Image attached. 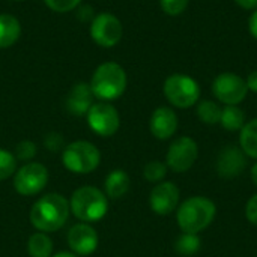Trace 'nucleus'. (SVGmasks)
I'll return each mask as SVG.
<instances>
[{"label": "nucleus", "instance_id": "obj_1", "mask_svg": "<svg viewBox=\"0 0 257 257\" xmlns=\"http://www.w3.org/2000/svg\"><path fill=\"white\" fill-rule=\"evenodd\" d=\"M69 202L56 193H50L38 199L30 211V221L39 232L50 233L65 226L69 218Z\"/></svg>", "mask_w": 257, "mask_h": 257}, {"label": "nucleus", "instance_id": "obj_2", "mask_svg": "<svg viewBox=\"0 0 257 257\" xmlns=\"http://www.w3.org/2000/svg\"><path fill=\"white\" fill-rule=\"evenodd\" d=\"M217 214L215 203L203 196H193L181 203L176 212L178 226L184 233H200L208 229Z\"/></svg>", "mask_w": 257, "mask_h": 257}, {"label": "nucleus", "instance_id": "obj_3", "mask_svg": "<svg viewBox=\"0 0 257 257\" xmlns=\"http://www.w3.org/2000/svg\"><path fill=\"white\" fill-rule=\"evenodd\" d=\"M93 96L102 101H113L123 95L126 89V72L116 62L99 65L90 80Z\"/></svg>", "mask_w": 257, "mask_h": 257}, {"label": "nucleus", "instance_id": "obj_4", "mask_svg": "<svg viewBox=\"0 0 257 257\" xmlns=\"http://www.w3.org/2000/svg\"><path fill=\"white\" fill-rule=\"evenodd\" d=\"M71 212L83 223H96L102 220L108 211V199L105 193L96 187H81L74 191L69 202Z\"/></svg>", "mask_w": 257, "mask_h": 257}, {"label": "nucleus", "instance_id": "obj_5", "mask_svg": "<svg viewBox=\"0 0 257 257\" xmlns=\"http://www.w3.org/2000/svg\"><path fill=\"white\" fill-rule=\"evenodd\" d=\"M63 166L77 175H87L93 172L101 163V154L90 142L78 140L68 145L62 154Z\"/></svg>", "mask_w": 257, "mask_h": 257}, {"label": "nucleus", "instance_id": "obj_6", "mask_svg": "<svg viewBox=\"0 0 257 257\" xmlns=\"http://www.w3.org/2000/svg\"><path fill=\"white\" fill-rule=\"evenodd\" d=\"M164 95L167 101L178 108H190L199 102L200 86L185 74H173L164 81Z\"/></svg>", "mask_w": 257, "mask_h": 257}, {"label": "nucleus", "instance_id": "obj_7", "mask_svg": "<svg viewBox=\"0 0 257 257\" xmlns=\"http://www.w3.org/2000/svg\"><path fill=\"white\" fill-rule=\"evenodd\" d=\"M248 87L242 77L233 72H223L212 83V93L226 105H238L247 96Z\"/></svg>", "mask_w": 257, "mask_h": 257}, {"label": "nucleus", "instance_id": "obj_8", "mask_svg": "<svg viewBox=\"0 0 257 257\" xmlns=\"http://www.w3.org/2000/svg\"><path fill=\"white\" fill-rule=\"evenodd\" d=\"M197 157H199V146L196 140L191 137L182 136L172 142L167 151L166 164L170 170L176 173H184L194 166V163L197 161Z\"/></svg>", "mask_w": 257, "mask_h": 257}, {"label": "nucleus", "instance_id": "obj_9", "mask_svg": "<svg viewBox=\"0 0 257 257\" xmlns=\"http://www.w3.org/2000/svg\"><path fill=\"white\" fill-rule=\"evenodd\" d=\"M48 184V170L41 163H27L14 175V188L21 196H35Z\"/></svg>", "mask_w": 257, "mask_h": 257}, {"label": "nucleus", "instance_id": "obj_10", "mask_svg": "<svg viewBox=\"0 0 257 257\" xmlns=\"http://www.w3.org/2000/svg\"><path fill=\"white\" fill-rule=\"evenodd\" d=\"M123 27L117 17L108 12L96 15L90 26V36L95 44L104 48L114 47L122 39Z\"/></svg>", "mask_w": 257, "mask_h": 257}, {"label": "nucleus", "instance_id": "obj_11", "mask_svg": "<svg viewBox=\"0 0 257 257\" xmlns=\"http://www.w3.org/2000/svg\"><path fill=\"white\" fill-rule=\"evenodd\" d=\"M87 123L95 134L101 137H111L120 126V117L111 104L96 102L87 111Z\"/></svg>", "mask_w": 257, "mask_h": 257}, {"label": "nucleus", "instance_id": "obj_12", "mask_svg": "<svg viewBox=\"0 0 257 257\" xmlns=\"http://www.w3.org/2000/svg\"><path fill=\"white\" fill-rule=\"evenodd\" d=\"M179 188L173 182H160L155 185L149 196L151 209L158 215H169L178 209L179 203Z\"/></svg>", "mask_w": 257, "mask_h": 257}, {"label": "nucleus", "instance_id": "obj_13", "mask_svg": "<svg viewBox=\"0 0 257 257\" xmlns=\"http://www.w3.org/2000/svg\"><path fill=\"white\" fill-rule=\"evenodd\" d=\"M247 167V155L238 146H226L217 158V172L220 178L233 179L244 173Z\"/></svg>", "mask_w": 257, "mask_h": 257}, {"label": "nucleus", "instance_id": "obj_14", "mask_svg": "<svg viewBox=\"0 0 257 257\" xmlns=\"http://www.w3.org/2000/svg\"><path fill=\"white\" fill-rule=\"evenodd\" d=\"M98 233L87 223H78L68 232V245L77 256H89L98 248Z\"/></svg>", "mask_w": 257, "mask_h": 257}, {"label": "nucleus", "instance_id": "obj_15", "mask_svg": "<svg viewBox=\"0 0 257 257\" xmlns=\"http://www.w3.org/2000/svg\"><path fill=\"white\" fill-rule=\"evenodd\" d=\"M151 133L158 140H169L178 130V116L170 107H158L149 120Z\"/></svg>", "mask_w": 257, "mask_h": 257}, {"label": "nucleus", "instance_id": "obj_16", "mask_svg": "<svg viewBox=\"0 0 257 257\" xmlns=\"http://www.w3.org/2000/svg\"><path fill=\"white\" fill-rule=\"evenodd\" d=\"M93 92L90 89V84L86 83H77L68 98H66V110L74 116H83L87 114L89 108L93 105Z\"/></svg>", "mask_w": 257, "mask_h": 257}, {"label": "nucleus", "instance_id": "obj_17", "mask_svg": "<svg viewBox=\"0 0 257 257\" xmlns=\"http://www.w3.org/2000/svg\"><path fill=\"white\" fill-rule=\"evenodd\" d=\"M130 176L125 170H120V169H116L113 170L107 178H105V184H104V188H105V196L110 197V199H122L128 190H130Z\"/></svg>", "mask_w": 257, "mask_h": 257}, {"label": "nucleus", "instance_id": "obj_18", "mask_svg": "<svg viewBox=\"0 0 257 257\" xmlns=\"http://www.w3.org/2000/svg\"><path fill=\"white\" fill-rule=\"evenodd\" d=\"M21 35V24L20 21L9 15L0 14V50L12 47Z\"/></svg>", "mask_w": 257, "mask_h": 257}, {"label": "nucleus", "instance_id": "obj_19", "mask_svg": "<svg viewBox=\"0 0 257 257\" xmlns=\"http://www.w3.org/2000/svg\"><path fill=\"white\" fill-rule=\"evenodd\" d=\"M239 145L244 154L257 160V119L247 122L239 134Z\"/></svg>", "mask_w": 257, "mask_h": 257}, {"label": "nucleus", "instance_id": "obj_20", "mask_svg": "<svg viewBox=\"0 0 257 257\" xmlns=\"http://www.w3.org/2000/svg\"><path fill=\"white\" fill-rule=\"evenodd\" d=\"M220 125L227 131H241L245 125V114L238 105H226L221 108Z\"/></svg>", "mask_w": 257, "mask_h": 257}, {"label": "nucleus", "instance_id": "obj_21", "mask_svg": "<svg viewBox=\"0 0 257 257\" xmlns=\"http://www.w3.org/2000/svg\"><path fill=\"white\" fill-rule=\"evenodd\" d=\"M27 251L30 257H51L53 253V241L44 232L35 233L29 238Z\"/></svg>", "mask_w": 257, "mask_h": 257}, {"label": "nucleus", "instance_id": "obj_22", "mask_svg": "<svg viewBox=\"0 0 257 257\" xmlns=\"http://www.w3.org/2000/svg\"><path fill=\"white\" fill-rule=\"evenodd\" d=\"M196 113H197V117L206 123V125H217L220 123V117H221V108L217 102L214 101H209V99H205V101H200L197 104V108H196Z\"/></svg>", "mask_w": 257, "mask_h": 257}, {"label": "nucleus", "instance_id": "obj_23", "mask_svg": "<svg viewBox=\"0 0 257 257\" xmlns=\"http://www.w3.org/2000/svg\"><path fill=\"white\" fill-rule=\"evenodd\" d=\"M200 238L194 233H182L175 242V250L179 256L191 257L200 250Z\"/></svg>", "mask_w": 257, "mask_h": 257}, {"label": "nucleus", "instance_id": "obj_24", "mask_svg": "<svg viewBox=\"0 0 257 257\" xmlns=\"http://www.w3.org/2000/svg\"><path fill=\"white\" fill-rule=\"evenodd\" d=\"M167 169H169L167 164L161 161H149L143 169V176L149 182H160L166 178Z\"/></svg>", "mask_w": 257, "mask_h": 257}, {"label": "nucleus", "instance_id": "obj_25", "mask_svg": "<svg viewBox=\"0 0 257 257\" xmlns=\"http://www.w3.org/2000/svg\"><path fill=\"white\" fill-rule=\"evenodd\" d=\"M17 169V158L12 152L6 149H0V181H5L15 175Z\"/></svg>", "mask_w": 257, "mask_h": 257}, {"label": "nucleus", "instance_id": "obj_26", "mask_svg": "<svg viewBox=\"0 0 257 257\" xmlns=\"http://www.w3.org/2000/svg\"><path fill=\"white\" fill-rule=\"evenodd\" d=\"M188 3H190V0H160L161 9L167 15H172V17L181 15L187 9Z\"/></svg>", "mask_w": 257, "mask_h": 257}, {"label": "nucleus", "instance_id": "obj_27", "mask_svg": "<svg viewBox=\"0 0 257 257\" xmlns=\"http://www.w3.org/2000/svg\"><path fill=\"white\" fill-rule=\"evenodd\" d=\"M35 155H36V146L30 140L20 142L15 148V158L21 161H32Z\"/></svg>", "mask_w": 257, "mask_h": 257}, {"label": "nucleus", "instance_id": "obj_28", "mask_svg": "<svg viewBox=\"0 0 257 257\" xmlns=\"http://www.w3.org/2000/svg\"><path fill=\"white\" fill-rule=\"evenodd\" d=\"M44 2L51 11L60 12V14L69 12L81 3V0H44Z\"/></svg>", "mask_w": 257, "mask_h": 257}, {"label": "nucleus", "instance_id": "obj_29", "mask_svg": "<svg viewBox=\"0 0 257 257\" xmlns=\"http://www.w3.org/2000/svg\"><path fill=\"white\" fill-rule=\"evenodd\" d=\"M245 217L247 220L257 226V193L254 196L250 197V200L247 202V206H245Z\"/></svg>", "mask_w": 257, "mask_h": 257}, {"label": "nucleus", "instance_id": "obj_30", "mask_svg": "<svg viewBox=\"0 0 257 257\" xmlns=\"http://www.w3.org/2000/svg\"><path fill=\"white\" fill-rule=\"evenodd\" d=\"M44 143H45V146H47L50 151L56 152V151H59V149L62 148V143H63V140H62V136L51 133V134L45 136V142H44Z\"/></svg>", "mask_w": 257, "mask_h": 257}, {"label": "nucleus", "instance_id": "obj_31", "mask_svg": "<svg viewBox=\"0 0 257 257\" xmlns=\"http://www.w3.org/2000/svg\"><path fill=\"white\" fill-rule=\"evenodd\" d=\"M245 83H247L248 90H251V92L257 93V71H253V72H250V74H248V77H247Z\"/></svg>", "mask_w": 257, "mask_h": 257}, {"label": "nucleus", "instance_id": "obj_32", "mask_svg": "<svg viewBox=\"0 0 257 257\" xmlns=\"http://www.w3.org/2000/svg\"><path fill=\"white\" fill-rule=\"evenodd\" d=\"M248 30H250L251 36L257 39V9H254V12L251 14L250 20H248Z\"/></svg>", "mask_w": 257, "mask_h": 257}, {"label": "nucleus", "instance_id": "obj_33", "mask_svg": "<svg viewBox=\"0 0 257 257\" xmlns=\"http://www.w3.org/2000/svg\"><path fill=\"white\" fill-rule=\"evenodd\" d=\"M235 3H236L239 8L247 9V11L257 9V0H235Z\"/></svg>", "mask_w": 257, "mask_h": 257}, {"label": "nucleus", "instance_id": "obj_34", "mask_svg": "<svg viewBox=\"0 0 257 257\" xmlns=\"http://www.w3.org/2000/svg\"><path fill=\"white\" fill-rule=\"evenodd\" d=\"M251 181H253V184L257 187V161L253 164V167H251Z\"/></svg>", "mask_w": 257, "mask_h": 257}, {"label": "nucleus", "instance_id": "obj_35", "mask_svg": "<svg viewBox=\"0 0 257 257\" xmlns=\"http://www.w3.org/2000/svg\"><path fill=\"white\" fill-rule=\"evenodd\" d=\"M51 257H78L77 254H74V253H68V251H62V253H57V254H54V256Z\"/></svg>", "mask_w": 257, "mask_h": 257}, {"label": "nucleus", "instance_id": "obj_36", "mask_svg": "<svg viewBox=\"0 0 257 257\" xmlns=\"http://www.w3.org/2000/svg\"><path fill=\"white\" fill-rule=\"evenodd\" d=\"M12 2H23V0H12Z\"/></svg>", "mask_w": 257, "mask_h": 257}]
</instances>
